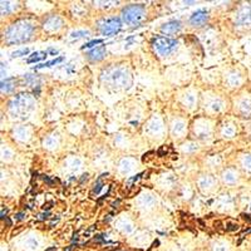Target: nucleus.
<instances>
[{
	"instance_id": "18",
	"label": "nucleus",
	"mask_w": 251,
	"mask_h": 251,
	"mask_svg": "<svg viewBox=\"0 0 251 251\" xmlns=\"http://www.w3.org/2000/svg\"><path fill=\"white\" fill-rule=\"evenodd\" d=\"M24 218V214H18L17 215V220H23Z\"/></svg>"
},
{
	"instance_id": "9",
	"label": "nucleus",
	"mask_w": 251,
	"mask_h": 251,
	"mask_svg": "<svg viewBox=\"0 0 251 251\" xmlns=\"http://www.w3.org/2000/svg\"><path fill=\"white\" fill-rule=\"evenodd\" d=\"M63 59H64V58L59 57V58H57V59L51 60V62H47V63H43V64H39V66H36L34 69H40V68H44V67H52V66H54V64H58V63L63 62Z\"/></svg>"
},
{
	"instance_id": "6",
	"label": "nucleus",
	"mask_w": 251,
	"mask_h": 251,
	"mask_svg": "<svg viewBox=\"0 0 251 251\" xmlns=\"http://www.w3.org/2000/svg\"><path fill=\"white\" fill-rule=\"evenodd\" d=\"M106 54H107L106 45H98V47H96L94 49L88 52L86 55H87L88 59L92 60V62H98V60H102L106 57Z\"/></svg>"
},
{
	"instance_id": "24",
	"label": "nucleus",
	"mask_w": 251,
	"mask_h": 251,
	"mask_svg": "<svg viewBox=\"0 0 251 251\" xmlns=\"http://www.w3.org/2000/svg\"><path fill=\"white\" fill-rule=\"evenodd\" d=\"M72 248H73V245L68 246V248H67V249H66V250H64V251H71V250H72Z\"/></svg>"
},
{
	"instance_id": "10",
	"label": "nucleus",
	"mask_w": 251,
	"mask_h": 251,
	"mask_svg": "<svg viewBox=\"0 0 251 251\" xmlns=\"http://www.w3.org/2000/svg\"><path fill=\"white\" fill-rule=\"evenodd\" d=\"M101 43H103V40H102V39H94V40H90V42H88L87 44L83 45V47H82V49L92 48V47H94V45H97V44H101Z\"/></svg>"
},
{
	"instance_id": "16",
	"label": "nucleus",
	"mask_w": 251,
	"mask_h": 251,
	"mask_svg": "<svg viewBox=\"0 0 251 251\" xmlns=\"http://www.w3.org/2000/svg\"><path fill=\"white\" fill-rule=\"evenodd\" d=\"M52 205H53V202L47 203V205H44V206H43V209H44V210H49L52 207Z\"/></svg>"
},
{
	"instance_id": "5",
	"label": "nucleus",
	"mask_w": 251,
	"mask_h": 251,
	"mask_svg": "<svg viewBox=\"0 0 251 251\" xmlns=\"http://www.w3.org/2000/svg\"><path fill=\"white\" fill-rule=\"evenodd\" d=\"M209 20V15H207L206 10H197L196 13L191 15L190 18V23H191L194 27H201L203 25L206 21Z\"/></svg>"
},
{
	"instance_id": "21",
	"label": "nucleus",
	"mask_w": 251,
	"mask_h": 251,
	"mask_svg": "<svg viewBox=\"0 0 251 251\" xmlns=\"http://www.w3.org/2000/svg\"><path fill=\"white\" fill-rule=\"evenodd\" d=\"M87 176H88L87 174H86V175H83V177H82V179H81V182H83L84 179H87Z\"/></svg>"
},
{
	"instance_id": "19",
	"label": "nucleus",
	"mask_w": 251,
	"mask_h": 251,
	"mask_svg": "<svg viewBox=\"0 0 251 251\" xmlns=\"http://www.w3.org/2000/svg\"><path fill=\"white\" fill-rule=\"evenodd\" d=\"M6 213H8V211H6V210H4V209H1V216H0V217H1V218H4V217H5V215H6Z\"/></svg>"
},
{
	"instance_id": "15",
	"label": "nucleus",
	"mask_w": 251,
	"mask_h": 251,
	"mask_svg": "<svg viewBox=\"0 0 251 251\" xmlns=\"http://www.w3.org/2000/svg\"><path fill=\"white\" fill-rule=\"evenodd\" d=\"M39 216H40V220H45V218H48L49 216H51V214L45 213V214H42V215H39Z\"/></svg>"
},
{
	"instance_id": "23",
	"label": "nucleus",
	"mask_w": 251,
	"mask_h": 251,
	"mask_svg": "<svg viewBox=\"0 0 251 251\" xmlns=\"http://www.w3.org/2000/svg\"><path fill=\"white\" fill-rule=\"evenodd\" d=\"M6 224L9 225V226H12V221H10L9 218H6Z\"/></svg>"
},
{
	"instance_id": "22",
	"label": "nucleus",
	"mask_w": 251,
	"mask_h": 251,
	"mask_svg": "<svg viewBox=\"0 0 251 251\" xmlns=\"http://www.w3.org/2000/svg\"><path fill=\"white\" fill-rule=\"evenodd\" d=\"M118 203H120V201H116V202L112 203V206H113V207H117V205H118Z\"/></svg>"
},
{
	"instance_id": "3",
	"label": "nucleus",
	"mask_w": 251,
	"mask_h": 251,
	"mask_svg": "<svg viewBox=\"0 0 251 251\" xmlns=\"http://www.w3.org/2000/svg\"><path fill=\"white\" fill-rule=\"evenodd\" d=\"M153 47L161 55H168L177 48V40L166 36H157L153 39Z\"/></svg>"
},
{
	"instance_id": "7",
	"label": "nucleus",
	"mask_w": 251,
	"mask_h": 251,
	"mask_svg": "<svg viewBox=\"0 0 251 251\" xmlns=\"http://www.w3.org/2000/svg\"><path fill=\"white\" fill-rule=\"evenodd\" d=\"M181 28H182V25H181V21L171 20V21H168V23H166V24L162 25L161 32L162 33H166V34H175V33H177V32H179Z\"/></svg>"
},
{
	"instance_id": "11",
	"label": "nucleus",
	"mask_w": 251,
	"mask_h": 251,
	"mask_svg": "<svg viewBox=\"0 0 251 251\" xmlns=\"http://www.w3.org/2000/svg\"><path fill=\"white\" fill-rule=\"evenodd\" d=\"M90 36V32H84V30H82V32H73V33L71 34L72 38H83V36Z\"/></svg>"
},
{
	"instance_id": "14",
	"label": "nucleus",
	"mask_w": 251,
	"mask_h": 251,
	"mask_svg": "<svg viewBox=\"0 0 251 251\" xmlns=\"http://www.w3.org/2000/svg\"><path fill=\"white\" fill-rule=\"evenodd\" d=\"M42 179H44L45 182L48 183V185H53V182H54V181H53V179H49V177L47 176V175H43V176H42Z\"/></svg>"
},
{
	"instance_id": "17",
	"label": "nucleus",
	"mask_w": 251,
	"mask_h": 251,
	"mask_svg": "<svg viewBox=\"0 0 251 251\" xmlns=\"http://www.w3.org/2000/svg\"><path fill=\"white\" fill-rule=\"evenodd\" d=\"M235 229H237V225H230V227H227V230L229 231L235 230Z\"/></svg>"
},
{
	"instance_id": "4",
	"label": "nucleus",
	"mask_w": 251,
	"mask_h": 251,
	"mask_svg": "<svg viewBox=\"0 0 251 251\" xmlns=\"http://www.w3.org/2000/svg\"><path fill=\"white\" fill-rule=\"evenodd\" d=\"M122 28L121 19L118 18H108L103 19L98 23V29L103 36H113L117 34Z\"/></svg>"
},
{
	"instance_id": "13",
	"label": "nucleus",
	"mask_w": 251,
	"mask_h": 251,
	"mask_svg": "<svg viewBox=\"0 0 251 251\" xmlns=\"http://www.w3.org/2000/svg\"><path fill=\"white\" fill-rule=\"evenodd\" d=\"M29 53V51L28 49H23V51H17L13 53V57L17 58V57H21V55H27V54Z\"/></svg>"
},
{
	"instance_id": "1",
	"label": "nucleus",
	"mask_w": 251,
	"mask_h": 251,
	"mask_svg": "<svg viewBox=\"0 0 251 251\" xmlns=\"http://www.w3.org/2000/svg\"><path fill=\"white\" fill-rule=\"evenodd\" d=\"M34 28L25 21H18L13 24L9 29L6 30V38L9 44H18V43L28 42L32 38Z\"/></svg>"
},
{
	"instance_id": "2",
	"label": "nucleus",
	"mask_w": 251,
	"mask_h": 251,
	"mask_svg": "<svg viewBox=\"0 0 251 251\" xmlns=\"http://www.w3.org/2000/svg\"><path fill=\"white\" fill-rule=\"evenodd\" d=\"M122 18L126 23L132 25H137L141 20L144 18V6L138 5H128L122 10Z\"/></svg>"
},
{
	"instance_id": "20",
	"label": "nucleus",
	"mask_w": 251,
	"mask_h": 251,
	"mask_svg": "<svg viewBox=\"0 0 251 251\" xmlns=\"http://www.w3.org/2000/svg\"><path fill=\"white\" fill-rule=\"evenodd\" d=\"M44 251H57V249H55V246H52V248L47 249V250H44Z\"/></svg>"
},
{
	"instance_id": "8",
	"label": "nucleus",
	"mask_w": 251,
	"mask_h": 251,
	"mask_svg": "<svg viewBox=\"0 0 251 251\" xmlns=\"http://www.w3.org/2000/svg\"><path fill=\"white\" fill-rule=\"evenodd\" d=\"M239 23L241 25H251V8H246L240 13Z\"/></svg>"
},
{
	"instance_id": "12",
	"label": "nucleus",
	"mask_w": 251,
	"mask_h": 251,
	"mask_svg": "<svg viewBox=\"0 0 251 251\" xmlns=\"http://www.w3.org/2000/svg\"><path fill=\"white\" fill-rule=\"evenodd\" d=\"M102 187H103V183L101 182V179H99L98 181H97V182H96V185H94V188H93V192H94V194H99V191H101V190H102Z\"/></svg>"
}]
</instances>
